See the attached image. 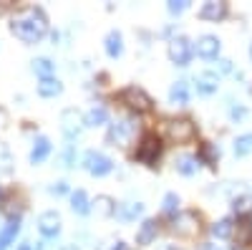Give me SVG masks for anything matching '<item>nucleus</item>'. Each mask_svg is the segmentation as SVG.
<instances>
[{"label":"nucleus","mask_w":252,"mask_h":250,"mask_svg":"<svg viewBox=\"0 0 252 250\" xmlns=\"http://www.w3.org/2000/svg\"><path fill=\"white\" fill-rule=\"evenodd\" d=\"M10 31L20 40H26V43H38V40L46 36V31H48L46 13L40 10V8H26V10H20L13 18Z\"/></svg>","instance_id":"1"},{"label":"nucleus","mask_w":252,"mask_h":250,"mask_svg":"<svg viewBox=\"0 0 252 250\" xmlns=\"http://www.w3.org/2000/svg\"><path fill=\"white\" fill-rule=\"evenodd\" d=\"M136 129H139L136 119H131V116L116 119V121L111 124V129H109V142L114 144V147H129L131 139H134V134H136Z\"/></svg>","instance_id":"2"},{"label":"nucleus","mask_w":252,"mask_h":250,"mask_svg":"<svg viewBox=\"0 0 252 250\" xmlns=\"http://www.w3.org/2000/svg\"><path fill=\"white\" fill-rule=\"evenodd\" d=\"M159 154H161V142H159V137H157V134H146V137L141 139V144H139V149H136V159L144 162V164H149V167H154L157 159H159Z\"/></svg>","instance_id":"3"},{"label":"nucleus","mask_w":252,"mask_h":250,"mask_svg":"<svg viewBox=\"0 0 252 250\" xmlns=\"http://www.w3.org/2000/svg\"><path fill=\"white\" fill-rule=\"evenodd\" d=\"M166 134H169L172 142L182 144V142H189V139H194L197 134V127L189 119H172V121H166Z\"/></svg>","instance_id":"4"},{"label":"nucleus","mask_w":252,"mask_h":250,"mask_svg":"<svg viewBox=\"0 0 252 250\" xmlns=\"http://www.w3.org/2000/svg\"><path fill=\"white\" fill-rule=\"evenodd\" d=\"M121 101L126 104V107H131L134 111H149L152 109V96L146 94L144 89H139V86H129V89H124V94H121Z\"/></svg>","instance_id":"5"},{"label":"nucleus","mask_w":252,"mask_h":250,"mask_svg":"<svg viewBox=\"0 0 252 250\" xmlns=\"http://www.w3.org/2000/svg\"><path fill=\"white\" fill-rule=\"evenodd\" d=\"M83 167L94 175V177H103V175H109L114 170V162L106 157V154H101V152H86L83 154Z\"/></svg>","instance_id":"6"},{"label":"nucleus","mask_w":252,"mask_h":250,"mask_svg":"<svg viewBox=\"0 0 252 250\" xmlns=\"http://www.w3.org/2000/svg\"><path fill=\"white\" fill-rule=\"evenodd\" d=\"M192 43H189V40L187 38H174L172 40V43H169V58L174 61V64L177 66H187L189 64V58H192Z\"/></svg>","instance_id":"7"},{"label":"nucleus","mask_w":252,"mask_h":250,"mask_svg":"<svg viewBox=\"0 0 252 250\" xmlns=\"http://www.w3.org/2000/svg\"><path fill=\"white\" fill-rule=\"evenodd\" d=\"M199 230V220L194 213H179L172 222V233L174 235H194Z\"/></svg>","instance_id":"8"},{"label":"nucleus","mask_w":252,"mask_h":250,"mask_svg":"<svg viewBox=\"0 0 252 250\" xmlns=\"http://www.w3.org/2000/svg\"><path fill=\"white\" fill-rule=\"evenodd\" d=\"M83 124H86V119H81V114L76 109H66V111L61 114V129H63V134H66L68 139L78 137Z\"/></svg>","instance_id":"9"},{"label":"nucleus","mask_w":252,"mask_h":250,"mask_svg":"<svg viewBox=\"0 0 252 250\" xmlns=\"http://www.w3.org/2000/svg\"><path fill=\"white\" fill-rule=\"evenodd\" d=\"M38 230L43 233L46 238H53V235H58V230H61V215L56 213V210H48V213H43L38 217Z\"/></svg>","instance_id":"10"},{"label":"nucleus","mask_w":252,"mask_h":250,"mask_svg":"<svg viewBox=\"0 0 252 250\" xmlns=\"http://www.w3.org/2000/svg\"><path fill=\"white\" fill-rule=\"evenodd\" d=\"M197 53L202 58H217V53H220V38L217 36H202L197 40Z\"/></svg>","instance_id":"11"},{"label":"nucleus","mask_w":252,"mask_h":250,"mask_svg":"<svg viewBox=\"0 0 252 250\" xmlns=\"http://www.w3.org/2000/svg\"><path fill=\"white\" fill-rule=\"evenodd\" d=\"M227 15V3H204L202 5V10H199V18H204V20H222Z\"/></svg>","instance_id":"12"},{"label":"nucleus","mask_w":252,"mask_h":250,"mask_svg":"<svg viewBox=\"0 0 252 250\" xmlns=\"http://www.w3.org/2000/svg\"><path fill=\"white\" fill-rule=\"evenodd\" d=\"M174 167H177V172H179V175L189 177V175H194V172L199 170V159L192 157V154H182V157H177Z\"/></svg>","instance_id":"13"},{"label":"nucleus","mask_w":252,"mask_h":250,"mask_svg":"<svg viewBox=\"0 0 252 250\" xmlns=\"http://www.w3.org/2000/svg\"><path fill=\"white\" fill-rule=\"evenodd\" d=\"M157 233H159V222H157V220H146V222L141 225V230L136 233V243H139V245H149V243L157 238Z\"/></svg>","instance_id":"14"},{"label":"nucleus","mask_w":252,"mask_h":250,"mask_svg":"<svg viewBox=\"0 0 252 250\" xmlns=\"http://www.w3.org/2000/svg\"><path fill=\"white\" fill-rule=\"evenodd\" d=\"M18 230H20V217L15 215V217L8 220V225L3 227V230H0V248H8L13 243V238L18 235Z\"/></svg>","instance_id":"15"},{"label":"nucleus","mask_w":252,"mask_h":250,"mask_svg":"<svg viewBox=\"0 0 252 250\" xmlns=\"http://www.w3.org/2000/svg\"><path fill=\"white\" fill-rule=\"evenodd\" d=\"M217 86H220V78H217L215 73H202V76L197 78V91H199L202 96L215 94V91H217Z\"/></svg>","instance_id":"16"},{"label":"nucleus","mask_w":252,"mask_h":250,"mask_svg":"<svg viewBox=\"0 0 252 250\" xmlns=\"http://www.w3.org/2000/svg\"><path fill=\"white\" fill-rule=\"evenodd\" d=\"M63 91V83L58 81V78H40V83H38V94L40 96H46V99H51V96H58Z\"/></svg>","instance_id":"17"},{"label":"nucleus","mask_w":252,"mask_h":250,"mask_svg":"<svg viewBox=\"0 0 252 250\" xmlns=\"http://www.w3.org/2000/svg\"><path fill=\"white\" fill-rule=\"evenodd\" d=\"M48 154H51V142L46 137H38L35 144H33V149H31V162L38 164V162H43Z\"/></svg>","instance_id":"18"},{"label":"nucleus","mask_w":252,"mask_h":250,"mask_svg":"<svg viewBox=\"0 0 252 250\" xmlns=\"http://www.w3.org/2000/svg\"><path fill=\"white\" fill-rule=\"evenodd\" d=\"M235 238H237V245H250V240H252V222L247 217H240L237 220Z\"/></svg>","instance_id":"19"},{"label":"nucleus","mask_w":252,"mask_h":250,"mask_svg":"<svg viewBox=\"0 0 252 250\" xmlns=\"http://www.w3.org/2000/svg\"><path fill=\"white\" fill-rule=\"evenodd\" d=\"M121 51H124V38H121L119 31H111V33L106 36V53H109L111 58H119Z\"/></svg>","instance_id":"20"},{"label":"nucleus","mask_w":252,"mask_h":250,"mask_svg":"<svg viewBox=\"0 0 252 250\" xmlns=\"http://www.w3.org/2000/svg\"><path fill=\"white\" fill-rule=\"evenodd\" d=\"M94 205H96V213H98L101 217H109V215H114V213H116V207H119V205H116V202H114L109 195H98Z\"/></svg>","instance_id":"21"},{"label":"nucleus","mask_w":252,"mask_h":250,"mask_svg":"<svg viewBox=\"0 0 252 250\" xmlns=\"http://www.w3.org/2000/svg\"><path fill=\"white\" fill-rule=\"evenodd\" d=\"M169 99L174 104H179V107H184V104L189 101V86H187V81H177L174 86L169 89Z\"/></svg>","instance_id":"22"},{"label":"nucleus","mask_w":252,"mask_h":250,"mask_svg":"<svg viewBox=\"0 0 252 250\" xmlns=\"http://www.w3.org/2000/svg\"><path fill=\"white\" fill-rule=\"evenodd\" d=\"M71 207H73V213H78V215H86V213L91 210L86 192H83V190H76V192L71 195Z\"/></svg>","instance_id":"23"},{"label":"nucleus","mask_w":252,"mask_h":250,"mask_svg":"<svg viewBox=\"0 0 252 250\" xmlns=\"http://www.w3.org/2000/svg\"><path fill=\"white\" fill-rule=\"evenodd\" d=\"M232 233H235V222L229 220V217H224V220H220V222H215V225H212V235H215V238H220V240L229 238Z\"/></svg>","instance_id":"24"},{"label":"nucleus","mask_w":252,"mask_h":250,"mask_svg":"<svg viewBox=\"0 0 252 250\" xmlns=\"http://www.w3.org/2000/svg\"><path fill=\"white\" fill-rule=\"evenodd\" d=\"M141 210H144V205L141 202H129V205H121V207H116V213H119V217L121 220H134L136 215H141Z\"/></svg>","instance_id":"25"},{"label":"nucleus","mask_w":252,"mask_h":250,"mask_svg":"<svg viewBox=\"0 0 252 250\" xmlns=\"http://www.w3.org/2000/svg\"><path fill=\"white\" fill-rule=\"evenodd\" d=\"M109 114L103 107H94L89 114H86V127H101V124H106Z\"/></svg>","instance_id":"26"},{"label":"nucleus","mask_w":252,"mask_h":250,"mask_svg":"<svg viewBox=\"0 0 252 250\" xmlns=\"http://www.w3.org/2000/svg\"><path fill=\"white\" fill-rule=\"evenodd\" d=\"M53 69H56V66L51 64L48 58H35V61H33V71H35L38 76H43V78H51V76H53Z\"/></svg>","instance_id":"27"},{"label":"nucleus","mask_w":252,"mask_h":250,"mask_svg":"<svg viewBox=\"0 0 252 250\" xmlns=\"http://www.w3.org/2000/svg\"><path fill=\"white\" fill-rule=\"evenodd\" d=\"M250 152H252V134L237 137V142H235V154H237V157H247Z\"/></svg>","instance_id":"28"},{"label":"nucleus","mask_w":252,"mask_h":250,"mask_svg":"<svg viewBox=\"0 0 252 250\" xmlns=\"http://www.w3.org/2000/svg\"><path fill=\"white\" fill-rule=\"evenodd\" d=\"M202 159H204L207 164L215 167V162L220 159V149H215L212 144H202Z\"/></svg>","instance_id":"29"},{"label":"nucleus","mask_w":252,"mask_h":250,"mask_svg":"<svg viewBox=\"0 0 252 250\" xmlns=\"http://www.w3.org/2000/svg\"><path fill=\"white\" fill-rule=\"evenodd\" d=\"M232 207H235V213H237V215H247V213L252 210V197H250V195H245V197H237Z\"/></svg>","instance_id":"30"},{"label":"nucleus","mask_w":252,"mask_h":250,"mask_svg":"<svg viewBox=\"0 0 252 250\" xmlns=\"http://www.w3.org/2000/svg\"><path fill=\"white\" fill-rule=\"evenodd\" d=\"M177 210H179V197H177L174 192H169V195L164 197V213H166V215H174Z\"/></svg>","instance_id":"31"},{"label":"nucleus","mask_w":252,"mask_h":250,"mask_svg":"<svg viewBox=\"0 0 252 250\" xmlns=\"http://www.w3.org/2000/svg\"><path fill=\"white\" fill-rule=\"evenodd\" d=\"M10 164H13V159H10V152H8V147L3 142H0V172H8L10 170Z\"/></svg>","instance_id":"32"},{"label":"nucleus","mask_w":252,"mask_h":250,"mask_svg":"<svg viewBox=\"0 0 252 250\" xmlns=\"http://www.w3.org/2000/svg\"><path fill=\"white\" fill-rule=\"evenodd\" d=\"M187 5H189L187 0H172V3L166 5V8H169V13H172V15H179V13H184V10H187Z\"/></svg>","instance_id":"33"},{"label":"nucleus","mask_w":252,"mask_h":250,"mask_svg":"<svg viewBox=\"0 0 252 250\" xmlns=\"http://www.w3.org/2000/svg\"><path fill=\"white\" fill-rule=\"evenodd\" d=\"M66 190H68L66 182H56V184H51V192H53V195H63Z\"/></svg>","instance_id":"34"},{"label":"nucleus","mask_w":252,"mask_h":250,"mask_svg":"<svg viewBox=\"0 0 252 250\" xmlns=\"http://www.w3.org/2000/svg\"><path fill=\"white\" fill-rule=\"evenodd\" d=\"M220 71H224V73H227V71H232V61L222 58V61H220Z\"/></svg>","instance_id":"35"},{"label":"nucleus","mask_w":252,"mask_h":250,"mask_svg":"<svg viewBox=\"0 0 252 250\" xmlns=\"http://www.w3.org/2000/svg\"><path fill=\"white\" fill-rule=\"evenodd\" d=\"M242 116H245V109L242 107H235L232 109V119H242Z\"/></svg>","instance_id":"36"},{"label":"nucleus","mask_w":252,"mask_h":250,"mask_svg":"<svg viewBox=\"0 0 252 250\" xmlns=\"http://www.w3.org/2000/svg\"><path fill=\"white\" fill-rule=\"evenodd\" d=\"M18 250H38V248H33V243H23Z\"/></svg>","instance_id":"37"},{"label":"nucleus","mask_w":252,"mask_h":250,"mask_svg":"<svg viewBox=\"0 0 252 250\" xmlns=\"http://www.w3.org/2000/svg\"><path fill=\"white\" fill-rule=\"evenodd\" d=\"M199 250H212V245H209V243H204V245H199Z\"/></svg>","instance_id":"38"},{"label":"nucleus","mask_w":252,"mask_h":250,"mask_svg":"<svg viewBox=\"0 0 252 250\" xmlns=\"http://www.w3.org/2000/svg\"><path fill=\"white\" fill-rule=\"evenodd\" d=\"M63 250H78L76 245H66V248H63Z\"/></svg>","instance_id":"39"},{"label":"nucleus","mask_w":252,"mask_h":250,"mask_svg":"<svg viewBox=\"0 0 252 250\" xmlns=\"http://www.w3.org/2000/svg\"><path fill=\"white\" fill-rule=\"evenodd\" d=\"M166 250H182V248H166Z\"/></svg>","instance_id":"40"},{"label":"nucleus","mask_w":252,"mask_h":250,"mask_svg":"<svg viewBox=\"0 0 252 250\" xmlns=\"http://www.w3.org/2000/svg\"><path fill=\"white\" fill-rule=\"evenodd\" d=\"M250 58H252V46H250Z\"/></svg>","instance_id":"41"},{"label":"nucleus","mask_w":252,"mask_h":250,"mask_svg":"<svg viewBox=\"0 0 252 250\" xmlns=\"http://www.w3.org/2000/svg\"><path fill=\"white\" fill-rule=\"evenodd\" d=\"M224 250H229V248H224Z\"/></svg>","instance_id":"42"}]
</instances>
